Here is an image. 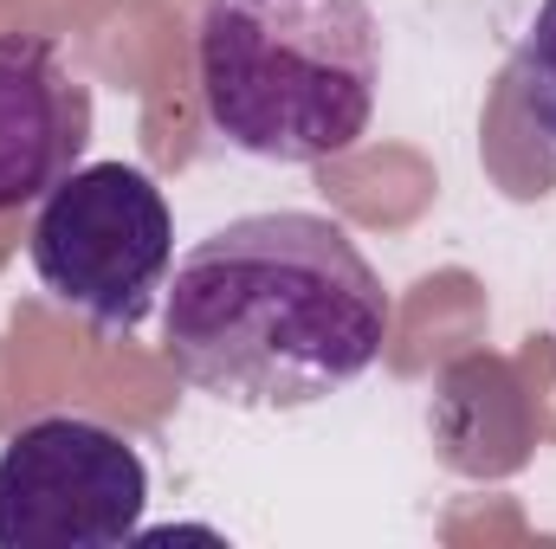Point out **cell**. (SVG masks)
Instances as JSON below:
<instances>
[{"instance_id":"obj_1","label":"cell","mask_w":556,"mask_h":549,"mask_svg":"<svg viewBox=\"0 0 556 549\" xmlns=\"http://www.w3.org/2000/svg\"><path fill=\"white\" fill-rule=\"evenodd\" d=\"M389 343V291L343 220L278 207L194 240L162 291L175 375L227 408L291 413L343 395Z\"/></svg>"},{"instance_id":"obj_2","label":"cell","mask_w":556,"mask_h":549,"mask_svg":"<svg viewBox=\"0 0 556 549\" xmlns=\"http://www.w3.org/2000/svg\"><path fill=\"white\" fill-rule=\"evenodd\" d=\"M207 124L278 168L356 149L382 91L369 0H207L194 26Z\"/></svg>"},{"instance_id":"obj_3","label":"cell","mask_w":556,"mask_h":549,"mask_svg":"<svg viewBox=\"0 0 556 549\" xmlns=\"http://www.w3.org/2000/svg\"><path fill=\"white\" fill-rule=\"evenodd\" d=\"M39 284L98 330H137L175 272V214L137 162H78L33 214Z\"/></svg>"},{"instance_id":"obj_4","label":"cell","mask_w":556,"mask_h":549,"mask_svg":"<svg viewBox=\"0 0 556 549\" xmlns=\"http://www.w3.org/2000/svg\"><path fill=\"white\" fill-rule=\"evenodd\" d=\"M142 511V452L85 413H46L0 446V549H117Z\"/></svg>"},{"instance_id":"obj_5","label":"cell","mask_w":556,"mask_h":549,"mask_svg":"<svg viewBox=\"0 0 556 549\" xmlns=\"http://www.w3.org/2000/svg\"><path fill=\"white\" fill-rule=\"evenodd\" d=\"M91 149V85L39 33H0V214L46 201Z\"/></svg>"},{"instance_id":"obj_6","label":"cell","mask_w":556,"mask_h":549,"mask_svg":"<svg viewBox=\"0 0 556 549\" xmlns=\"http://www.w3.org/2000/svg\"><path fill=\"white\" fill-rule=\"evenodd\" d=\"M511 91L518 111L531 117V130L556 149V0H538L518 52H511Z\"/></svg>"}]
</instances>
